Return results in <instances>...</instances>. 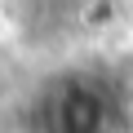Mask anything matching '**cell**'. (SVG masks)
<instances>
[{
    "mask_svg": "<svg viewBox=\"0 0 133 133\" xmlns=\"http://www.w3.org/2000/svg\"><path fill=\"white\" fill-rule=\"evenodd\" d=\"M44 133H115L120 129V98L98 76H66L40 102Z\"/></svg>",
    "mask_w": 133,
    "mask_h": 133,
    "instance_id": "6da1fadb",
    "label": "cell"
}]
</instances>
